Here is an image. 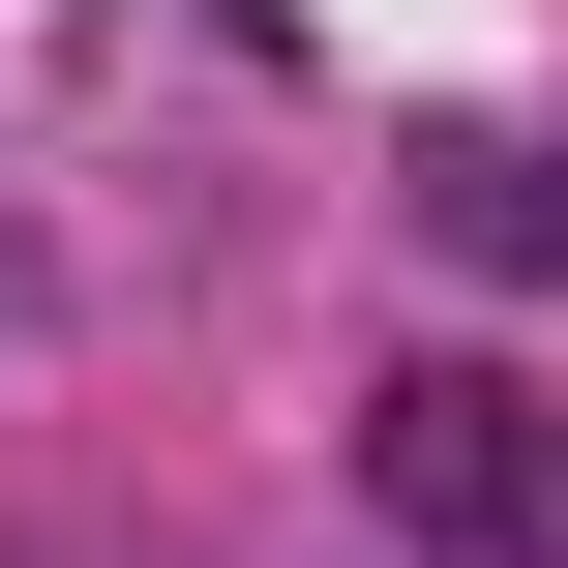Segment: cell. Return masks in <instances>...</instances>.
Returning <instances> with one entry per match:
<instances>
[{
    "label": "cell",
    "instance_id": "cell-1",
    "mask_svg": "<svg viewBox=\"0 0 568 568\" xmlns=\"http://www.w3.org/2000/svg\"><path fill=\"white\" fill-rule=\"evenodd\" d=\"M359 479H389L449 568H568V449H539V389H479V359H419V389L359 419Z\"/></svg>",
    "mask_w": 568,
    "mask_h": 568
},
{
    "label": "cell",
    "instance_id": "cell-2",
    "mask_svg": "<svg viewBox=\"0 0 568 568\" xmlns=\"http://www.w3.org/2000/svg\"><path fill=\"white\" fill-rule=\"evenodd\" d=\"M449 240H479V270H568V150H539V120L449 150Z\"/></svg>",
    "mask_w": 568,
    "mask_h": 568
}]
</instances>
